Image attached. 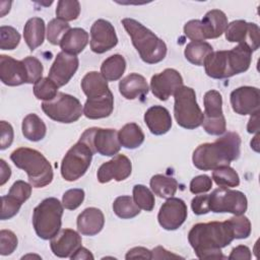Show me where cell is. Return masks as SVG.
<instances>
[{
  "label": "cell",
  "instance_id": "cell-1",
  "mask_svg": "<svg viewBox=\"0 0 260 260\" xmlns=\"http://www.w3.org/2000/svg\"><path fill=\"white\" fill-rule=\"evenodd\" d=\"M234 238L228 220L200 222L192 226L188 241L199 259H225L221 249L230 245Z\"/></svg>",
  "mask_w": 260,
  "mask_h": 260
},
{
  "label": "cell",
  "instance_id": "cell-2",
  "mask_svg": "<svg viewBox=\"0 0 260 260\" xmlns=\"http://www.w3.org/2000/svg\"><path fill=\"white\" fill-rule=\"evenodd\" d=\"M241 153V137L236 132H228L212 143L200 144L193 152V165L201 171H213L230 166Z\"/></svg>",
  "mask_w": 260,
  "mask_h": 260
},
{
  "label": "cell",
  "instance_id": "cell-3",
  "mask_svg": "<svg viewBox=\"0 0 260 260\" xmlns=\"http://www.w3.org/2000/svg\"><path fill=\"white\" fill-rule=\"evenodd\" d=\"M121 22L143 62L156 64L165 59L167 45L154 32L133 18H123Z\"/></svg>",
  "mask_w": 260,
  "mask_h": 260
},
{
  "label": "cell",
  "instance_id": "cell-4",
  "mask_svg": "<svg viewBox=\"0 0 260 260\" xmlns=\"http://www.w3.org/2000/svg\"><path fill=\"white\" fill-rule=\"evenodd\" d=\"M10 159L18 169L27 174L32 187L43 188L52 182L54 177L52 166L40 151L28 147H19L11 152Z\"/></svg>",
  "mask_w": 260,
  "mask_h": 260
},
{
  "label": "cell",
  "instance_id": "cell-5",
  "mask_svg": "<svg viewBox=\"0 0 260 260\" xmlns=\"http://www.w3.org/2000/svg\"><path fill=\"white\" fill-rule=\"evenodd\" d=\"M63 204L55 197L44 199L32 212V226L37 236L43 240L54 238L62 225Z\"/></svg>",
  "mask_w": 260,
  "mask_h": 260
},
{
  "label": "cell",
  "instance_id": "cell-6",
  "mask_svg": "<svg viewBox=\"0 0 260 260\" xmlns=\"http://www.w3.org/2000/svg\"><path fill=\"white\" fill-rule=\"evenodd\" d=\"M174 99V115L179 126L191 130L202 125L204 116L193 88L182 85L175 91Z\"/></svg>",
  "mask_w": 260,
  "mask_h": 260
},
{
  "label": "cell",
  "instance_id": "cell-7",
  "mask_svg": "<svg viewBox=\"0 0 260 260\" xmlns=\"http://www.w3.org/2000/svg\"><path fill=\"white\" fill-rule=\"evenodd\" d=\"M42 110L50 119L65 124L76 122L83 115L79 100L64 92H58L52 101L44 102Z\"/></svg>",
  "mask_w": 260,
  "mask_h": 260
},
{
  "label": "cell",
  "instance_id": "cell-8",
  "mask_svg": "<svg viewBox=\"0 0 260 260\" xmlns=\"http://www.w3.org/2000/svg\"><path fill=\"white\" fill-rule=\"evenodd\" d=\"M93 152L82 141L78 140L66 152L61 162V175L64 180L73 182L81 178L88 170Z\"/></svg>",
  "mask_w": 260,
  "mask_h": 260
},
{
  "label": "cell",
  "instance_id": "cell-9",
  "mask_svg": "<svg viewBox=\"0 0 260 260\" xmlns=\"http://www.w3.org/2000/svg\"><path fill=\"white\" fill-rule=\"evenodd\" d=\"M79 140L84 142L93 153L98 152L104 156H113L121 148L118 132L115 129L88 128L81 134Z\"/></svg>",
  "mask_w": 260,
  "mask_h": 260
},
{
  "label": "cell",
  "instance_id": "cell-10",
  "mask_svg": "<svg viewBox=\"0 0 260 260\" xmlns=\"http://www.w3.org/2000/svg\"><path fill=\"white\" fill-rule=\"evenodd\" d=\"M209 210L215 213L229 212L242 215L246 212L248 201L246 195L238 190L219 187L209 194Z\"/></svg>",
  "mask_w": 260,
  "mask_h": 260
},
{
  "label": "cell",
  "instance_id": "cell-11",
  "mask_svg": "<svg viewBox=\"0 0 260 260\" xmlns=\"http://www.w3.org/2000/svg\"><path fill=\"white\" fill-rule=\"evenodd\" d=\"M204 113L202 126L210 135H221L226 130V123L222 113V98L219 91L211 89L203 98Z\"/></svg>",
  "mask_w": 260,
  "mask_h": 260
},
{
  "label": "cell",
  "instance_id": "cell-12",
  "mask_svg": "<svg viewBox=\"0 0 260 260\" xmlns=\"http://www.w3.org/2000/svg\"><path fill=\"white\" fill-rule=\"evenodd\" d=\"M259 26L254 22L239 19L228 23L224 30L225 39L231 43H239L248 46L251 51L259 48Z\"/></svg>",
  "mask_w": 260,
  "mask_h": 260
},
{
  "label": "cell",
  "instance_id": "cell-13",
  "mask_svg": "<svg viewBox=\"0 0 260 260\" xmlns=\"http://www.w3.org/2000/svg\"><path fill=\"white\" fill-rule=\"evenodd\" d=\"M187 215L188 210L186 203L180 198L171 197L160 206L157 220L162 229L175 231L184 223Z\"/></svg>",
  "mask_w": 260,
  "mask_h": 260
},
{
  "label": "cell",
  "instance_id": "cell-14",
  "mask_svg": "<svg viewBox=\"0 0 260 260\" xmlns=\"http://www.w3.org/2000/svg\"><path fill=\"white\" fill-rule=\"evenodd\" d=\"M118 44V38L113 24L105 19L95 20L90 28V49L96 54H103Z\"/></svg>",
  "mask_w": 260,
  "mask_h": 260
},
{
  "label": "cell",
  "instance_id": "cell-15",
  "mask_svg": "<svg viewBox=\"0 0 260 260\" xmlns=\"http://www.w3.org/2000/svg\"><path fill=\"white\" fill-rule=\"evenodd\" d=\"M182 85L181 74L173 68H167L160 73L154 74L150 79V89L153 95L160 101H167Z\"/></svg>",
  "mask_w": 260,
  "mask_h": 260
},
{
  "label": "cell",
  "instance_id": "cell-16",
  "mask_svg": "<svg viewBox=\"0 0 260 260\" xmlns=\"http://www.w3.org/2000/svg\"><path fill=\"white\" fill-rule=\"evenodd\" d=\"M230 100L236 114L252 115L259 111L260 90L254 86H241L231 92Z\"/></svg>",
  "mask_w": 260,
  "mask_h": 260
},
{
  "label": "cell",
  "instance_id": "cell-17",
  "mask_svg": "<svg viewBox=\"0 0 260 260\" xmlns=\"http://www.w3.org/2000/svg\"><path fill=\"white\" fill-rule=\"evenodd\" d=\"M79 60L75 55H70L65 52L57 54L53 62L48 77L53 80L58 87L64 86L73 77L78 69Z\"/></svg>",
  "mask_w": 260,
  "mask_h": 260
},
{
  "label": "cell",
  "instance_id": "cell-18",
  "mask_svg": "<svg viewBox=\"0 0 260 260\" xmlns=\"http://www.w3.org/2000/svg\"><path fill=\"white\" fill-rule=\"evenodd\" d=\"M132 172L131 160L124 154H117L114 158L104 162L98 170L96 177L100 183L105 184L111 180L117 182L127 179Z\"/></svg>",
  "mask_w": 260,
  "mask_h": 260
},
{
  "label": "cell",
  "instance_id": "cell-19",
  "mask_svg": "<svg viewBox=\"0 0 260 260\" xmlns=\"http://www.w3.org/2000/svg\"><path fill=\"white\" fill-rule=\"evenodd\" d=\"M0 79L8 86H17L27 83V72L24 63L10 56H0Z\"/></svg>",
  "mask_w": 260,
  "mask_h": 260
},
{
  "label": "cell",
  "instance_id": "cell-20",
  "mask_svg": "<svg viewBox=\"0 0 260 260\" xmlns=\"http://www.w3.org/2000/svg\"><path fill=\"white\" fill-rule=\"evenodd\" d=\"M50 247L55 256L67 258L81 247V237L74 230L63 229L51 239Z\"/></svg>",
  "mask_w": 260,
  "mask_h": 260
},
{
  "label": "cell",
  "instance_id": "cell-21",
  "mask_svg": "<svg viewBox=\"0 0 260 260\" xmlns=\"http://www.w3.org/2000/svg\"><path fill=\"white\" fill-rule=\"evenodd\" d=\"M144 122L154 135H164L172 127L170 112L162 106H152L144 114Z\"/></svg>",
  "mask_w": 260,
  "mask_h": 260
},
{
  "label": "cell",
  "instance_id": "cell-22",
  "mask_svg": "<svg viewBox=\"0 0 260 260\" xmlns=\"http://www.w3.org/2000/svg\"><path fill=\"white\" fill-rule=\"evenodd\" d=\"M77 230L83 236H94L99 234L105 224L102 210L95 207L85 208L77 217Z\"/></svg>",
  "mask_w": 260,
  "mask_h": 260
},
{
  "label": "cell",
  "instance_id": "cell-23",
  "mask_svg": "<svg viewBox=\"0 0 260 260\" xmlns=\"http://www.w3.org/2000/svg\"><path fill=\"white\" fill-rule=\"evenodd\" d=\"M149 90L146 79L138 73H130L119 82V91L127 100H135L147 94Z\"/></svg>",
  "mask_w": 260,
  "mask_h": 260
},
{
  "label": "cell",
  "instance_id": "cell-24",
  "mask_svg": "<svg viewBox=\"0 0 260 260\" xmlns=\"http://www.w3.org/2000/svg\"><path fill=\"white\" fill-rule=\"evenodd\" d=\"M114 110V95L112 91L102 98L87 99L83 106V115L91 120L109 117Z\"/></svg>",
  "mask_w": 260,
  "mask_h": 260
},
{
  "label": "cell",
  "instance_id": "cell-25",
  "mask_svg": "<svg viewBox=\"0 0 260 260\" xmlns=\"http://www.w3.org/2000/svg\"><path fill=\"white\" fill-rule=\"evenodd\" d=\"M252 60L251 49L244 45L239 44L237 47L228 51V64L232 76L247 71L250 67Z\"/></svg>",
  "mask_w": 260,
  "mask_h": 260
},
{
  "label": "cell",
  "instance_id": "cell-26",
  "mask_svg": "<svg viewBox=\"0 0 260 260\" xmlns=\"http://www.w3.org/2000/svg\"><path fill=\"white\" fill-rule=\"evenodd\" d=\"M205 73L214 79L232 77L228 64V51L212 52L204 62Z\"/></svg>",
  "mask_w": 260,
  "mask_h": 260
},
{
  "label": "cell",
  "instance_id": "cell-27",
  "mask_svg": "<svg viewBox=\"0 0 260 260\" xmlns=\"http://www.w3.org/2000/svg\"><path fill=\"white\" fill-rule=\"evenodd\" d=\"M201 23L203 25L206 40L216 39L224 32L228 26V17L223 11L219 9H212L204 15Z\"/></svg>",
  "mask_w": 260,
  "mask_h": 260
},
{
  "label": "cell",
  "instance_id": "cell-28",
  "mask_svg": "<svg viewBox=\"0 0 260 260\" xmlns=\"http://www.w3.org/2000/svg\"><path fill=\"white\" fill-rule=\"evenodd\" d=\"M88 43V32L80 27L70 28L62 38L60 47L62 52L70 55L81 53Z\"/></svg>",
  "mask_w": 260,
  "mask_h": 260
},
{
  "label": "cell",
  "instance_id": "cell-29",
  "mask_svg": "<svg viewBox=\"0 0 260 260\" xmlns=\"http://www.w3.org/2000/svg\"><path fill=\"white\" fill-rule=\"evenodd\" d=\"M81 89L87 99L102 98L111 92L108 81L98 71H90L84 75L81 80Z\"/></svg>",
  "mask_w": 260,
  "mask_h": 260
},
{
  "label": "cell",
  "instance_id": "cell-30",
  "mask_svg": "<svg viewBox=\"0 0 260 260\" xmlns=\"http://www.w3.org/2000/svg\"><path fill=\"white\" fill-rule=\"evenodd\" d=\"M23 38L30 51L40 47L45 39L44 19L41 17L29 18L23 27Z\"/></svg>",
  "mask_w": 260,
  "mask_h": 260
},
{
  "label": "cell",
  "instance_id": "cell-31",
  "mask_svg": "<svg viewBox=\"0 0 260 260\" xmlns=\"http://www.w3.org/2000/svg\"><path fill=\"white\" fill-rule=\"evenodd\" d=\"M21 130L24 138L34 142L42 140L47 133V127L44 121L34 113L24 117L22 120Z\"/></svg>",
  "mask_w": 260,
  "mask_h": 260
},
{
  "label": "cell",
  "instance_id": "cell-32",
  "mask_svg": "<svg viewBox=\"0 0 260 260\" xmlns=\"http://www.w3.org/2000/svg\"><path fill=\"white\" fill-rule=\"evenodd\" d=\"M118 138L121 146L128 149H135L143 143L144 133L136 123H128L120 129Z\"/></svg>",
  "mask_w": 260,
  "mask_h": 260
},
{
  "label": "cell",
  "instance_id": "cell-33",
  "mask_svg": "<svg viewBox=\"0 0 260 260\" xmlns=\"http://www.w3.org/2000/svg\"><path fill=\"white\" fill-rule=\"evenodd\" d=\"M126 69L125 58L120 54L108 57L101 66V74L107 81H116L122 77Z\"/></svg>",
  "mask_w": 260,
  "mask_h": 260
},
{
  "label": "cell",
  "instance_id": "cell-34",
  "mask_svg": "<svg viewBox=\"0 0 260 260\" xmlns=\"http://www.w3.org/2000/svg\"><path fill=\"white\" fill-rule=\"evenodd\" d=\"M213 52V48L207 42H190L184 51L185 58L197 66L204 65L206 58Z\"/></svg>",
  "mask_w": 260,
  "mask_h": 260
},
{
  "label": "cell",
  "instance_id": "cell-35",
  "mask_svg": "<svg viewBox=\"0 0 260 260\" xmlns=\"http://www.w3.org/2000/svg\"><path fill=\"white\" fill-rule=\"evenodd\" d=\"M149 184L153 193L165 199L173 197L178 189V182L176 179L160 174L152 176Z\"/></svg>",
  "mask_w": 260,
  "mask_h": 260
},
{
  "label": "cell",
  "instance_id": "cell-36",
  "mask_svg": "<svg viewBox=\"0 0 260 260\" xmlns=\"http://www.w3.org/2000/svg\"><path fill=\"white\" fill-rule=\"evenodd\" d=\"M113 211L118 217L128 219L138 215L140 213V208L136 205L132 197L124 195L115 199L113 203Z\"/></svg>",
  "mask_w": 260,
  "mask_h": 260
},
{
  "label": "cell",
  "instance_id": "cell-37",
  "mask_svg": "<svg viewBox=\"0 0 260 260\" xmlns=\"http://www.w3.org/2000/svg\"><path fill=\"white\" fill-rule=\"evenodd\" d=\"M212 179L217 186L223 188L237 187L240 184V177L238 173L230 166H224L213 170Z\"/></svg>",
  "mask_w": 260,
  "mask_h": 260
},
{
  "label": "cell",
  "instance_id": "cell-38",
  "mask_svg": "<svg viewBox=\"0 0 260 260\" xmlns=\"http://www.w3.org/2000/svg\"><path fill=\"white\" fill-rule=\"evenodd\" d=\"M34 94L38 100L52 101L58 94V86L49 77H42L34 85Z\"/></svg>",
  "mask_w": 260,
  "mask_h": 260
},
{
  "label": "cell",
  "instance_id": "cell-39",
  "mask_svg": "<svg viewBox=\"0 0 260 260\" xmlns=\"http://www.w3.org/2000/svg\"><path fill=\"white\" fill-rule=\"evenodd\" d=\"M133 200L136 205L143 210L151 211L154 207V195L144 185L137 184L133 187Z\"/></svg>",
  "mask_w": 260,
  "mask_h": 260
},
{
  "label": "cell",
  "instance_id": "cell-40",
  "mask_svg": "<svg viewBox=\"0 0 260 260\" xmlns=\"http://www.w3.org/2000/svg\"><path fill=\"white\" fill-rule=\"evenodd\" d=\"M80 13V4L76 0H60L57 3L56 16L64 21L75 20Z\"/></svg>",
  "mask_w": 260,
  "mask_h": 260
},
{
  "label": "cell",
  "instance_id": "cell-41",
  "mask_svg": "<svg viewBox=\"0 0 260 260\" xmlns=\"http://www.w3.org/2000/svg\"><path fill=\"white\" fill-rule=\"evenodd\" d=\"M70 25L68 22L59 19L54 18L52 19L47 26V39L52 45H60V42L63 38V36L70 29Z\"/></svg>",
  "mask_w": 260,
  "mask_h": 260
},
{
  "label": "cell",
  "instance_id": "cell-42",
  "mask_svg": "<svg viewBox=\"0 0 260 260\" xmlns=\"http://www.w3.org/2000/svg\"><path fill=\"white\" fill-rule=\"evenodd\" d=\"M20 42L19 32L12 26L2 25L0 27V49L14 50Z\"/></svg>",
  "mask_w": 260,
  "mask_h": 260
},
{
  "label": "cell",
  "instance_id": "cell-43",
  "mask_svg": "<svg viewBox=\"0 0 260 260\" xmlns=\"http://www.w3.org/2000/svg\"><path fill=\"white\" fill-rule=\"evenodd\" d=\"M235 239H246L251 234V222L247 216L235 215L228 219Z\"/></svg>",
  "mask_w": 260,
  "mask_h": 260
},
{
  "label": "cell",
  "instance_id": "cell-44",
  "mask_svg": "<svg viewBox=\"0 0 260 260\" xmlns=\"http://www.w3.org/2000/svg\"><path fill=\"white\" fill-rule=\"evenodd\" d=\"M1 200H2V208H1L0 218L2 220L10 219L14 215H16L22 205V202H20L18 199H16L15 197L9 194L2 196Z\"/></svg>",
  "mask_w": 260,
  "mask_h": 260
},
{
  "label": "cell",
  "instance_id": "cell-45",
  "mask_svg": "<svg viewBox=\"0 0 260 260\" xmlns=\"http://www.w3.org/2000/svg\"><path fill=\"white\" fill-rule=\"evenodd\" d=\"M27 72V83H36L42 78L43 75V65L39 59L32 56H27L22 59Z\"/></svg>",
  "mask_w": 260,
  "mask_h": 260
},
{
  "label": "cell",
  "instance_id": "cell-46",
  "mask_svg": "<svg viewBox=\"0 0 260 260\" xmlns=\"http://www.w3.org/2000/svg\"><path fill=\"white\" fill-rule=\"evenodd\" d=\"M17 237L9 230L0 231V254L2 256L10 255L17 247Z\"/></svg>",
  "mask_w": 260,
  "mask_h": 260
},
{
  "label": "cell",
  "instance_id": "cell-47",
  "mask_svg": "<svg viewBox=\"0 0 260 260\" xmlns=\"http://www.w3.org/2000/svg\"><path fill=\"white\" fill-rule=\"evenodd\" d=\"M84 200V191L82 189H69L62 197V204L66 209L74 210L81 205Z\"/></svg>",
  "mask_w": 260,
  "mask_h": 260
},
{
  "label": "cell",
  "instance_id": "cell-48",
  "mask_svg": "<svg viewBox=\"0 0 260 260\" xmlns=\"http://www.w3.org/2000/svg\"><path fill=\"white\" fill-rule=\"evenodd\" d=\"M184 34L191 41L204 42L206 40L201 20L192 19L184 25Z\"/></svg>",
  "mask_w": 260,
  "mask_h": 260
},
{
  "label": "cell",
  "instance_id": "cell-49",
  "mask_svg": "<svg viewBox=\"0 0 260 260\" xmlns=\"http://www.w3.org/2000/svg\"><path fill=\"white\" fill-rule=\"evenodd\" d=\"M8 194L24 203L31 195V185L24 181H16L10 187Z\"/></svg>",
  "mask_w": 260,
  "mask_h": 260
},
{
  "label": "cell",
  "instance_id": "cell-50",
  "mask_svg": "<svg viewBox=\"0 0 260 260\" xmlns=\"http://www.w3.org/2000/svg\"><path fill=\"white\" fill-rule=\"evenodd\" d=\"M212 187V179L207 175H199L193 178L190 182L191 193L197 195L209 191Z\"/></svg>",
  "mask_w": 260,
  "mask_h": 260
},
{
  "label": "cell",
  "instance_id": "cell-51",
  "mask_svg": "<svg viewBox=\"0 0 260 260\" xmlns=\"http://www.w3.org/2000/svg\"><path fill=\"white\" fill-rule=\"evenodd\" d=\"M0 128H1L0 149L4 150L12 144L14 133H13L12 126L9 123H7L6 121H1L0 122Z\"/></svg>",
  "mask_w": 260,
  "mask_h": 260
},
{
  "label": "cell",
  "instance_id": "cell-52",
  "mask_svg": "<svg viewBox=\"0 0 260 260\" xmlns=\"http://www.w3.org/2000/svg\"><path fill=\"white\" fill-rule=\"evenodd\" d=\"M209 195H197L191 201V208L197 215L208 213L209 210Z\"/></svg>",
  "mask_w": 260,
  "mask_h": 260
},
{
  "label": "cell",
  "instance_id": "cell-53",
  "mask_svg": "<svg viewBox=\"0 0 260 260\" xmlns=\"http://www.w3.org/2000/svg\"><path fill=\"white\" fill-rule=\"evenodd\" d=\"M125 258L126 259H136V258L151 259V251L144 247H134L127 252Z\"/></svg>",
  "mask_w": 260,
  "mask_h": 260
},
{
  "label": "cell",
  "instance_id": "cell-54",
  "mask_svg": "<svg viewBox=\"0 0 260 260\" xmlns=\"http://www.w3.org/2000/svg\"><path fill=\"white\" fill-rule=\"evenodd\" d=\"M229 259H241V260H250L251 259V251L247 246L239 245L234 248L228 257Z\"/></svg>",
  "mask_w": 260,
  "mask_h": 260
},
{
  "label": "cell",
  "instance_id": "cell-55",
  "mask_svg": "<svg viewBox=\"0 0 260 260\" xmlns=\"http://www.w3.org/2000/svg\"><path fill=\"white\" fill-rule=\"evenodd\" d=\"M172 258H183V257L171 253L170 251L166 250L161 246H157L151 251V259H172Z\"/></svg>",
  "mask_w": 260,
  "mask_h": 260
},
{
  "label": "cell",
  "instance_id": "cell-56",
  "mask_svg": "<svg viewBox=\"0 0 260 260\" xmlns=\"http://www.w3.org/2000/svg\"><path fill=\"white\" fill-rule=\"evenodd\" d=\"M0 185H4L11 176L10 167L5 162L4 159H0Z\"/></svg>",
  "mask_w": 260,
  "mask_h": 260
},
{
  "label": "cell",
  "instance_id": "cell-57",
  "mask_svg": "<svg viewBox=\"0 0 260 260\" xmlns=\"http://www.w3.org/2000/svg\"><path fill=\"white\" fill-rule=\"evenodd\" d=\"M247 131L249 133L259 132V111L251 115V118L247 125Z\"/></svg>",
  "mask_w": 260,
  "mask_h": 260
},
{
  "label": "cell",
  "instance_id": "cell-58",
  "mask_svg": "<svg viewBox=\"0 0 260 260\" xmlns=\"http://www.w3.org/2000/svg\"><path fill=\"white\" fill-rule=\"evenodd\" d=\"M70 258L72 260H76V259H93V255L91 254V252L89 250H87L84 247H79L71 256Z\"/></svg>",
  "mask_w": 260,
  "mask_h": 260
},
{
  "label": "cell",
  "instance_id": "cell-59",
  "mask_svg": "<svg viewBox=\"0 0 260 260\" xmlns=\"http://www.w3.org/2000/svg\"><path fill=\"white\" fill-rule=\"evenodd\" d=\"M258 140H259V132H257L256 136L253 138V140L251 141V147L256 151L258 152L259 151V143H258Z\"/></svg>",
  "mask_w": 260,
  "mask_h": 260
}]
</instances>
